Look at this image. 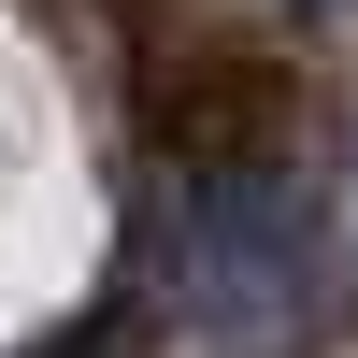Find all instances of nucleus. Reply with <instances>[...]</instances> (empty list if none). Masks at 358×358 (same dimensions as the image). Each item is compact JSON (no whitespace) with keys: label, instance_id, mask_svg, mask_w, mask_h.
<instances>
[{"label":"nucleus","instance_id":"obj_1","mask_svg":"<svg viewBox=\"0 0 358 358\" xmlns=\"http://www.w3.org/2000/svg\"><path fill=\"white\" fill-rule=\"evenodd\" d=\"M330 258H344V287H358V143H344V172H330Z\"/></svg>","mask_w":358,"mask_h":358},{"label":"nucleus","instance_id":"obj_2","mask_svg":"<svg viewBox=\"0 0 358 358\" xmlns=\"http://www.w3.org/2000/svg\"><path fill=\"white\" fill-rule=\"evenodd\" d=\"M287 15H315V29H358V0H287Z\"/></svg>","mask_w":358,"mask_h":358}]
</instances>
